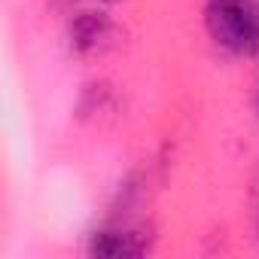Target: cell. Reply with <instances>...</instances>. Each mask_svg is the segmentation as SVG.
Instances as JSON below:
<instances>
[{
    "label": "cell",
    "instance_id": "cell-3",
    "mask_svg": "<svg viewBox=\"0 0 259 259\" xmlns=\"http://www.w3.org/2000/svg\"><path fill=\"white\" fill-rule=\"evenodd\" d=\"M89 253L110 256V259L144 256V253H150V238L132 226H107V229H98L89 235Z\"/></svg>",
    "mask_w": 259,
    "mask_h": 259
},
{
    "label": "cell",
    "instance_id": "cell-4",
    "mask_svg": "<svg viewBox=\"0 0 259 259\" xmlns=\"http://www.w3.org/2000/svg\"><path fill=\"white\" fill-rule=\"evenodd\" d=\"M104 4H119V0H104Z\"/></svg>",
    "mask_w": 259,
    "mask_h": 259
},
{
    "label": "cell",
    "instance_id": "cell-1",
    "mask_svg": "<svg viewBox=\"0 0 259 259\" xmlns=\"http://www.w3.org/2000/svg\"><path fill=\"white\" fill-rule=\"evenodd\" d=\"M204 28L232 55H259V0H207Z\"/></svg>",
    "mask_w": 259,
    "mask_h": 259
},
{
    "label": "cell",
    "instance_id": "cell-2",
    "mask_svg": "<svg viewBox=\"0 0 259 259\" xmlns=\"http://www.w3.org/2000/svg\"><path fill=\"white\" fill-rule=\"evenodd\" d=\"M116 43V25L107 13L82 10L70 22V46L79 55H104Z\"/></svg>",
    "mask_w": 259,
    "mask_h": 259
},
{
    "label": "cell",
    "instance_id": "cell-5",
    "mask_svg": "<svg viewBox=\"0 0 259 259\" xmlns=\"http://www.w3.org/2000/svg\"><path fill=\"white\" fill-rule=\"evenodd\" d=\"M256 107H259V95H256Z\"/></svg>",
    "mask_w": 259,
    "mask_h": 259
}]
</instances>
